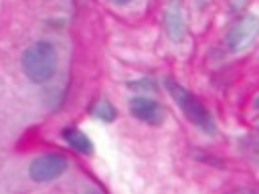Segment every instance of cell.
<instances>
[{"instance_id": "1", "label": "cell", "mask_w": 259, "mask_h": 194, "mask_svg": "<svg viewBox=\"0 0 259 194\" xmlns=\"http://www.w3.org/2000/svg\"><path fill=\"white\" fill-rule=\"evenodd\" d=\"M57 65H59L57 46L45 38L30 42L20 55L22 73L34 85H42V83L51 81L57 73Z\"/></svg>"}, {"instance_id": "2", "label": "cell", "mask_w": 259, "mask_h": 194, "mask_svg": "<svg viewBox=\"0 0 259 194\" xmlns=\"http://www.w3.org/2000/svg\"><path fill=\"white\" fill-rule=\"evenodd\" d=\"M164 87H166V91L170 93V97L174 99V103L180 107V111L184 113V117H186L192 125H196V127H198L202 133H206V135H212V133L217 131V121H214L210 109H208L198 97H194L190 91H186L178 81H174V79H170V77L164 79Z\"/></svg>"}, {"instance_id": "3", "label": "cell", "mask_w": 259, "mask_h": 194, "mask_svg": "<svg viewBox=\"0 0 259 194\" xmlns=\"http://www.w3.org/2000/svg\"><path fill=\"white\" fill-rule=\"evenodd\" d=\"M69 168V158L61 152H47L28 164V178L34 184H49L61 178Z\"/></svg>"}, {"instance_id": "4", "label": "cell", "mask_w": 259, "mask_h": 194, "mask_svg": "<svg viewBox=\"0 0 259 194\" xmlns=\"http://www.w3.org/2000/svg\"><path fill=\"white\" fill-rule=\"evenodd\" d=\"M257 34H259V16L243 14L227 30L225 44H227L229 53H241V51H245L257 38Z\"/></svg>"}, {"instance_id": "5", "label": "cell", "mask_w": 259, "mask_h": 194, "mask_svg": "<svg viewBox=\"0 0 259 194\" xmlns=\"http://www.w3.org/2000/svg\"><path fill=\"white\" fill-rule=\"evenodd\" d=\"M127 107H130V113L136 119H140L148 125H162L164 119H166V111H164L162 103H158L152 97H144V95L132 97Z\"/></svg>"}, {"instance_id": "6", "label": "cell", "mask_w": 259, "mask_h": 194, "mask_svg": "<svg viewBox=\"0 0 259 194\" xmlns=\"http://www.w3.org/2000/svg\"><path fill=\"white\" fill-rule=\"evenodd\" d=\"M164 30L172 42H182L184 32H186L182 0H168L166 2V6H164Z\"/></svg>"}, {"instance_id": "7", "label": "cell", "mask_w": 259, "mask_h": 194, "mask_svg": "<svg viewBox=\"0 0 259 194\" xmlns=\"http://www.w3.org/2000/svg\"><path fill=\"white\" fill-rule=\"evenodd\" d=\"M61 137H63V141H65L71 150H75V152H79V154H83V156H91V154H93V141H91L89 135L83 133L81 129H77V127H65V129L61 131Z\"/></svg>"}, {"instance_id": "8", "label": "cell", "mask_w": 259, "mask_h": 194, "mask_svg": "<svg viewBox=\"0 0 259 194\" xmlns=\"http://www.w3.org/2000/svg\"><path fill=\"white\" fill-rule=\"evenodd\" d=\"M89 113H91V117H95V119H99V121H105V123H111L115 117H117V109L107 101V99H97L91 107H89Z\"/></svg>"}, {"instance_id": "9", "label": "cell", "mask_w": 259, "mask_h": 194, "mask_svg": "<svg viewBox=\"0 0 259 194\" xmlns=\"http://www.w3.org/2000/svg\"><path fill=\"white\" fill-rule=\"evenodd\" d=\"M107 2L117 4V6H123V4H130V2H134V0H107Z\"/></svg>"}, {"instance_id": "10", "label": "cell", "mask_w": 259, "mask_h": 194, "mask_svg": "<svg viewBox=\"0 0 259 194\" xmlns=\"http://www.w3.org/2000/svg\"><path fill=\"white\" fill-rule=\"evenodd\" d=\"M253 107H255V109H259V95L255 97V101H253Z\"/></svg>"}]
</instances>
